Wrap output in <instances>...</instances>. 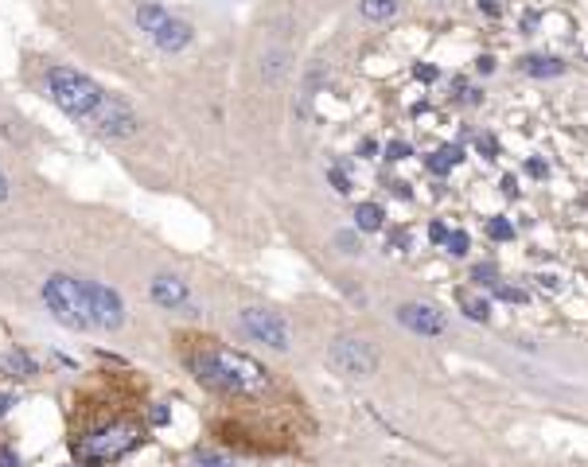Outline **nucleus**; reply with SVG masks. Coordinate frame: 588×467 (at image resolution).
I'll return each mask as SVG.
<instances>
[{
	"mask_svg": "<svg viewBox=\"0 0 588 467\" xmlns=\"http://www.w3.org/2000/svg\"><path fill=\"white\" fill-rule=\"evenodd\" d=\"M187 366H191L195 382L214 394H234V397H253L273 389V378L261 362L246 355H234V350H191L187 355Z\"/></svg>",
	"mask_w": 588,
	"mask_h": 467,
	"instance_id": "nucleus-1",
	"label": "nucleus"
},
{
	"mask_svg": "<svg viewBox=\"0 0 588 467\" xmlns=\"http://www.w3.org/2000/svg\"><path fill=\"white\" fill-rule=\"evenodd\" d=\"M43 90H47V98H51L63 113L74 117V121H86V117L102 105V98H105V90L98 86L94 78H86L82 70H74V66H47Z\"/></svg>",
	"mask_w": 588,
	"mask_h": 467,
	"instance_id": "nucleus-2",
	"label": "nucleus"
},
{
	"mask_svg": "<svg viewBox=\"0 0 588 467\" xmlns=\"http://www.w3.org/2000/svg\"><path fill=\"white\" fill-rule=\"evenodd\" d=\"M43 304L63 327L70 331H94V315H90V300H86V285L82 277L70 273H55L43 280Z\"/></svg>",
	"mask_w": 588,
	"mask_h": 467,
	"instance_id": "nucleus-3",
	"label": "nucleus"
},
{
	"mask_svg": "<svg viewBox=\"0 0 588 467\" xmlns=\"http://www.w3.org/2000/svg\"><path fill=\"white\" fill-rule=\"evenodd\" d=\"M140 444V429L132 421H113L105 429L90 432L86 440H78V463L82 467H105L125 460L132 448Z\"/></svg>",
	"mask_w": 588,
	"mask_h": 467,
	"instance_id": "nucleus-4",
	"label": "nucleus"
},
{
	"mask_svg": "<svg viewBox=\"0 0 588 467\" xmlns=\"http://www.w3.org/2000/svg\"><path fill=\"white\" fill-rule=\"evenodd\" d=\"M137 23H140V31H145V36L152 39L160 51H168V55L184 51V47L195 39L191 23H184L179 16H172L164 4H140L137 8Z\"/></svg>",
	"mask_w": 588,
	"mask_h": 467,
	"instance_id": "nucleus-5",
	"label": "nucleus"
},
{
	"mask_svg": "<svg viewBox=\"0 0 588 467\" xmlns=\"http://www.w3.org/2000/svg\"><path fill=\"white\" fill-rule=\"evenodd\" d=\"M82 125H86L90 132H98V137H105V140H132L140 132V117L132 113V105L125 102V98L110 94V90H105L102 105H98Z\"/></svg>",
	"mask_w": 588,
	"mask_h": 467,
	"instance_id": "nucleus-6",
	"label": "nucleus"
},
{
	"mask_svg": "<svg viewBox=\"0 0 588 467\" xmlns=\"http://www.w3.org/2000/svg\"><path fill=\"white\" fill-rule=\"evenodd\" d=\"M327 366L347 378H370L378 370V350L359 335H339L327 343Z\"/></svg>",
	"mask_w": 588,
	"mask_h": 467,
	"instance_id": "nucleus-7",
	"label": "nucleus"
},
{
	"mask_svg": "<svg viewBox=\"0 0 588 467\" xmlns=\"http://www.w3.org/2000/svg\"><path fill=\"white\" fill-rule=\"evenodd\" d=\"M238 323H242V331L253 339V343H261L269 350H288V347H293L288 323L280 320L277 312H265V308H242V312H238Z\"/></svg>",
	"mask_w": 588,
	"mask_h": 467,
	"instance_id": "nucleus-8",
	"label": "nucleus"
},
{
	"mask_svg": "<svg viewBox=\"0 0 588 467\" xmlns=\"http://www.w3.org/2000/svg\"><path fill=\"white\" fill-rule=\"evenodd\" d=\"M86 285V300H90V315H94V327L102 331H117L125 327V300L117 296L110 285L102 280H82Z\"/></svg>",
	"mask_w": 588,
	"mask_h": 467,
	"instance_id": "nucleus-9",
	"label": "nucleus"
},
{
	"mask_svg": "<svg viewBox=\"0 0 588 467\" xmlns=\"http://www.w3.org/2000/svg\"><path fill=\"white\" fill-rule=\"evenodd\" d=\"M397 323H401V327H409V331H417V335H425V339L444 335V327H448V320H444L441 308L421 304V300H413V304H401V308H397Z\"/></svg>",
	"mask_w": 588,
	"mask_h": 467,
	"instance_id": "nucleus-10",
	"label": "nucleus"
},
{
	"mask_svg": "<svg viewBox=\"0 0 588 467\" xmlns=\"http://www.w3.org/2000/svg\"><path fill=\"white\" fill-rule=\"evenodd\" d=\"M148 296H152L160 308L176 312V308H187L191 292H187V280L172 277V273H160V277H152V285H148Z\"/></svg>",
	"mask_w": 588,
	"mask_h": 467,
	"instance_id": "nucleus-11",
	"label": "nucleus"
},
{
	"mask_svg": "<svg viewBox=\"0 0 588 467\" xmlns=\"http://www.w3.org/2000/svg\"><path fill=\"white\" fill-rule=\"evenodd\" d=\"M0 370H4L8 378H36V374H39V362L28 355V350L12 347V350H4V355H0Z\"/></svg>",
	"mask_w": 588,
	"mask_h": 467,
	"instance_id": "nucleus-12",
	"label": "nucleus"
},
{
	"mask_svg": "<svg viewBox=\"0 0 588 467\" xmlns=\"http://www.w3.org/2000/svg\"><path fill=\"white\" fill-rule=\"evenodd\" d=\"M523 70L530 74V78H557L561 70H565V63L553 55H526L523 58Z\"/></svg>",
	"mask_w": 588,
	"mask_h": 467,
	"instance_id": "nucleus-13",
	"label": "nucleus"
},
{
	"mask_svg": "<svg viewBox=\"0 0 588 467\" xmlns=\"http://www.w3.org/2000/svg\"><path fill=\"white\" fill-rule=\"evenodd\" d=\"M382 226H386V211L378 203H359V206H355V230L378 234Z\"/></svg>",
	"mask_w": 588,
	"mask_h": 467,
	"instance_id": "nucleus-14",
	"label": "nucleus"
},
{
	"mask_svg": "<svg viewBox=\"0 0 588 467\" xmlns=\"http://www.w3.org/2000/svg\"><path fill=\"white\" fill-rule=\"evenodd\" d=\"M460 308H463V315H468V320H476V323L491 320V304H487L483 296H468V292H460Z\"/></svg>",
	"mask_w": 588,
	"mask_h": 467,
	"instance_id": "nucleus-15",
	"label": "nucleus"
},
{
	"mask_svg": "<svg viewBox=\"0 0 588 467\" xmlns=\"http://www.w3.org/2000/svg\"><path fill=\"white\" fill-rule=\"evenodd\" d=\"M397 12V0H362V16L367 20H386Z\"/></svg>",
	"mask_w": 588,
	"mask_h": 467,
	"instance_id": "nucleus-16",
	"label": "nucleus"
},
{
	"mask_svg": "<svg viewBox=\"0 0 588 467\" xmlns=\"http://www.w3.org/2000/svg\"><path fill=\"white\" fill-rule=\"evenodd\" d=\"M444 246H448V253H452V257H468V249H471V238H468V234H463V230H452Z\"/></svg>",
	"mask_w": 588,
	"mask_h": 467,
	"instance_id": "nucleus-17",
	"label": "nucleus"
},
{
	"mask_svg": "<svg viewBox=\"0 0 588 467\" xmlns=\"http://www.w3.org/2000/svg\"><path fill=\"white\" fill-rule=\"evenodd\" d=\"M487 234H491L495 241H510V238H515V226H510L507 219H491V222H487Z\"/></svg>",
	"mask_w": 588,
	"mask_h": 467,
	"instance_id": "nucleus-18",
	"label": "nucleus"
},
{
	"mask_svg": "<svg viewBox=\"0 0 588 467\" xmlns=\"http://www.w3.org/2000/svg\"><path fill=\"white\" fill-rule=\"evenodd\" d=\"M413 156V148L405 145V140H390V145H386V160L390 164H397V160H409Z\"/></svg>",
	"mask_w": 588,
	"mask_h": 467,
	"instance_id": "nucleus-19",
	"label": "nucleus"
},
{
	"mask_svg": "<svg viewBox=\"0 0 588 467\" xmlns=\"http://www.w3.org/2000/svg\"><path fill=\"white\" fill-rule=\"evenodd\" d=\"M471 277L483 280V285H491V288L499 285V269H495V265H487V261H483V265H476V269H471Z\"/></svg>",
	"mask_w": 588,
	"mask_h": 467,
	"instance_id": "nucleus-20",
	"label": "nucleus"
},
{
	"mask_svg": "<svg viewBox=\"0 0 588 467\" xmlns=\"http://www.w3.org/2000/svg\"><path fill=\"white\" fill-rule=\"evenodd\" d=\"M327 179H331V187H335L339 195H351V191H355V187H351V175L339 172V168H331V172H327Z\"/></svg>",
	"mask_w": 588,
	"mask_h": 467,
	"instance_id": "nucleus-21",
	"label": "nucleus"
},
{
	"mask_svg": "<svg viewBox=\"0 0 588 467\" xmlns=\"http://www.w3.org/2000/svg\"><path fill=\"white\" fill-rule=\"evenodd\" d=\"M195 467H234V460L219 456V452H206V456H195Z\"/></svg>",
	"mask_w": 588,
	"mask_h": 467,
	"instance_id": "nucleus-22",
	"label": "nucleus"
},
{
	"mask_svg": "<svg viewBox=\"0 0 588 467\" xmlns=\"http://www.w3.org/2000/svg\"><path fill=\"white\" fill-rule=\"evenodd\" d=\"M476 148L487 156V160H495V156H499V145H495L491 132H479V137H476Z\"/></svg>",
	"mask_w": 588,
	"mask_h": 467,
	"instance_id": "nucleus-23",
	"label": "nucleus"
},
{
	"mask_svg": "<svg viewBox=\"0 0 588 467\" xmlns=\"http://www.w3.org/2000/svg\"><path fill=\"white\" fill-rule=\"evenodd\" d=\"M335 246H339V253H359V238H355V234H343V230H339L335 234Z\"/></svg>",
	"mask_w": 588,
	"mask_h": 467,
	"instance_id": "nucleus-24",
	"label": "nucleus"
},
{
	"mask_svg": "<svg viewBox=\"0 0 588 467\" xmlns=\"http://www.w3.org/2000/svg\"><path fill=\"white\" fill-rule=\"evenodd\" d=\"M436 156H441V160L452 168V164H460V160H463V148H460V145H444V148H436Z\"/></svg>",
	"mask_w": 588,
	"mask_h": 467,
	"instance_id": "nucleus-25",
	"label": "nucleus"
},
{
	"mask_svg": "<svg viewBox=\"0 0 588 467\" xmlns=\"http://www.w3.org/2000/svg\"><path fill=\"white\" fill-rule=\"evenodd\" d=\"M495 296L507 300V304H526V292H518V288H503V285H495Z\"/></svg>",
	"mask_w": 588,
	"mask_h": 467,
	"instance_id": "nucleus-26",
	"label": "nucleus"
},
{
	"mask_svg": "<svg viewBox=\"0 0 588 467\" xmlns=\"http://www.w3.org/2000/svg\"><path fill=\"white\" fill-rule=\"evenodd\" d=\"M148 416H152V424H168V421H172V409L160 402V405H152V409H148Z\"/></svg>",
	"mask_w": 588,
	"mask_h": 467,
	"instance_id": "nucleus-27",
	"label": "nucleus"
},
{
	"mask_svg": "<svg viewBox=\"0 0 588 467\" xmlns=\"http://www.w3.org/2000/svg\"><path fill=\"white\" fill-rule=\"evenodd\" d=\"M448 234H452V230H448V226H444V222H441V219H436V222H433V226H429V238H433V241H436V246H441V241H448Z\"/></svg>",
	"mask_w": 588,
	"mask_h": 467,
	"instance_id": "nucleus-28",
	"label": "nucleus"
},
{
	"mask_svg": "<svg viewBox=\"0 0 588 467\" xmlns=\"http://www.w3.org/2000/svg\"><path fill=\"white\" fill-rule=\"evenodd\" d=\"M0 467H20V456L12 448H0Z\"/></svg>",
	"mask_w": 588,
	"mask_h": 467,
	"instance_id": "nucleus-29",
	"label": "nucleus"
},
{
	"mask_svg": "<svg viewBox=\"0 0 588 467\" xmlns=\"http://www.w3.org/2000/svg\"><path fill=\"white\" fill-rule=\"evenodd\" d=\"M390 246L394 249H401V246L409 249V234H405V230H390Z\"/></svg>",
	"mask_w": 588,
	"mask_h": 467,
	"instance_id": "nucleus-30",
	"label": "nucleus"
},
{
	"mask_svg": "<svg viewBox=\"0 0 588 467\" xmlns=\"http://www.w3.org/2000/svg\"><path fill=\"white\" fill-rule=\"evenodd\" d=\"M503 195H507V199H515V195H518V183H515V175H503Z\"/></svg>",
	"mask_w": 588,
	"mask_h": 467,
	"instance_id": "nucleus-31",
	"label": "nucleus"
},
{
	"mask_svg": "<svg viewBox=\"0 0 588 467\" xmlns=\"http://www.w3.org/2000/svg\"><path fill=\"white\" fill-rule=\"evenodd\" d=\"M476 70H479V74H491V70H495V58H491V55H483V58L476 63Z\"/></svg>",
	"mask_w": 588,
	"mask_h": 467,
	"instance_id": "nucleus-32",
	"label": "nucleus"
},
{
	"mask_svg": "<svg viewBox=\"0 0 588 467\" xmlns=\"http://www.w3.org/2000/svg\"><path fill=\"white\" fill-rule=\"evenodd\" d=\"M526 172H530V175H537V179H542V175H545V172H550V168H545V164H542V160H530V164H526Z\"/></svg>",
	"mask_w": 588,
	"mask_h": 467,
	"instance_id": "nucleus-33",
	"label": "nucleus"
},
{
	"mask_svg": "<svg viewBox=\"0 0 588 467\" xmlns=\"http://www.w3.org/2000/svg\"><path fill=\"white\" fill-rule=\"evenodd\" d=\"M374 152H378L374 140H362V145H359V156H362V160H367V156H374Z\"/></svg>",
	"mask_w": 588,
	"mask_h": 467,
	"instance_id": "nucleus-34",
	"label": "nucleus"
},
{
	"mask_svg": "<svg viewBox=\"0 0 588 467\" xmlns=\"http://www.w3.org/2000/svg\"><path fill=\"white\" fill-rule=\"evenodd\" d=\"M413 74H417L421 82H433V78H436V70H433V66H417V70H413Z\"/></svg>",
	"mask_w": 588,
	"mask_h": 467,
	"instance_id": "nucleus-35",
	"label": "nucleus"
},
{
	"mask_svg": "<svg viewBox=\"0 0 588 467\" xmlns=\"http://www.w3.org/2000/svg\"><path fill=\"white\" fill-rule=\"evenodd\" d=\"M16 405V397L12 394H0V416H8V409Z\"/></svg>",
	"mask_w": 588,
	"mask_h": 467,
	"instance_id": "nucleus-36",
	"label": "nucleus"
},
{
	"mask_svg": "<svg viewBox=\"0 0 588 467\" xmlns=\"http://www.w3.org/2000/svg\"><path fill=\"white\" fill-rule=\"evenodd\" d=\"M394 195L397 199H409V183H394Z\"/></svg>",
	"mask_w": 588,
	"mask_h": 467,
	"instance_id": "nucleus-37",
	"label": "nucleus"
},
{
	"mask_svg": "<svg viewBox=\"0 0 588 467\" xmlns=\"http://www.w3.org/2000/svg\"><path fill=\"white\" fill-rule=\"evenodd\" d=\"M0 203H8V175L0 172Z\"/></svg>",
	"mask_w": 588,
	"mask_h": 467,
	"instance_id": "nucleus-38",
	"label": "nucleus"
},
{
	"mask_svg": "<svg viewBox=\"0 0 588 467\" xmlns=\"http://www.w3.org/2000/svg\"><path fill=\"white\" fill-rule=\"evenodd\" d=\"M479 8H483L487 16H499V4H495V0H483V4H479Z\"/></svg>",
	"mask_w": 588,
	"mask_h": 467,
	"instance_id": "nucleus-39",
	"label": "nucleus"
}]
</instances>
